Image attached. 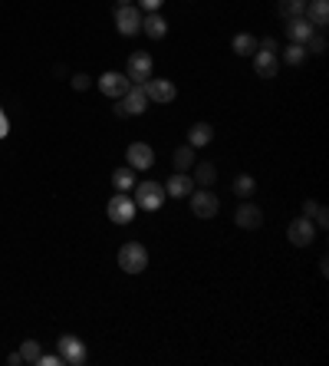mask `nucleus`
Returning a JSON list of instances; mask_svg holds the SVG:
<instances>
[{
	"label": "nucleus",
	"mask_w": 329,
	"mask_h": 366,
	"mask_svg": "<svg viewBox=\"0 0 329 366\" xmlns=\"http://www.w3.org/2000/svg\"><path fill=\"white\" fill-rule=\"evenodd\" d=\"M119 267L125 271V274H142L148 267V251L142 241H129V244H122L119 248Z\"/></svg>",
	"instance_id": "f257e3e1"
},
{
	"label": "nucleus",
	"mask_w": 329,
	"mask_h": 366,
	"mask_svg": "<svg viewBox=\"0 0 329 366\" xmlns=\"http://www.w3.org/2000/svg\"><path fill=\"white\" fill-rule=\"evenodd\" d=\"M164 198H168V195H164V185H158V182H135V205H138L142 211H158Z\"/></svg>",
	"instance_id": "f03ea898"
},
{
	"label": "nucleus",
	"mask_w": 329,
	"mask_h": 366,
	"mask_svg": "<svg viewBox=\"0 0 329 366\" xmlns=\"http://www.w3.org/2000/svg\"><path fill=\"white\" fill-rule=\"evenodd\" d=\"M56 347H60V360H63V366H82L86 360H89L86 343H82L80 336H73V333H63Z\"/></svg>",
	"instance_id": "7ed1b4c3"
},
{
	"label": "nucleus",
	"mask_w": 329,
	"mask_h": 366,
	"mask_svg": "<svg viewBox=\"0 0 329 366\" xmlns=\"http://www.w3.org/2000/svg\"><path fill=\"white\" fill-rule=\"evenodd\" d=\"M106 211H109V221H115V225H129V221H135L138 205H135V198H129V192H119L115 198H109Z\"/></svg>",
	"instance_id": "20e7f679"
},
{
	"label": "nucleus",
	"mask_w": 329,
	"mask_h": 366,
	"mask_svg": "<svg viewBox=\"0 0 329 366\" xmlns=\"http://www.w3.org/2000/svg\"><path fill=\"white\" fill-rule=\"evenodd\" d=\"M115 27H119L122 36H135L142 30V10L132 7V3H122V7L115 10Z\"/></svg>",
	"instance_id": "39448f33"
},
{
	"label": "nucleus",
	"mask_w": 329,
	"mask_h": 366,
	"mask_svg": "<svg viewBox=\"0 0 329 366\" xmlns=\"http://www.w3.org/2000/svg\"><path fill=\"white\" fill-rule=\"evenodd\" d=\"M129 76L125 73H115V69H109V73H102L99 76V89L109 96V100H122L125 93H129Z\"/></svg>",
	"instance_id": "423d86ee"
},
{
	"label": "nucleus",
	"mask_w": 329,
	"mask_h": 366,
	"mask_svg": "<svg viewBox=\"0 0 329 366\" xmlns=\"http://www.w3.org/2000/svg\"><path fill=\"white\" fill-rule=\"evenodd\" d=\"M188 198H191V211H195L197 218H214V215H217V208H221L217 195H214V192H208V188H201V192L195 188Z\"/></svg>",
	"instance_id": "0eeeda50"
},
{
	"label": "nucleus",
	"mask_w": 329,
	"mask_h": 366,
	"mask_svg": "<svg viewBox=\"0 0 329 366\" xmlns=\"http://www.w3.org/2000/svg\"><path fill=\"white\" fill-rule=\"evenodd\" d=\"M142 89H145L148 102H171L175 96H178V89H175L171 80H145Z\"/></svg>",
	"instance_id": "6e6552de"
},
{
	"label": "nucleus",
	"mask_w": 329,
	"mask_h": 366,
	"mask_svg": "<svg viewBox=\"0 0 329 366\" xmlns=\"http://www.w3.org/2000/svg\"><path fill=\"white\" fill-rule=\"evenodd\" d=\"M287 238L293 241L296 248H306V244H313V238H316V228L310 225V218H296V221H290V228H287Z\"/></svg>",
	"instance_id": "1a4fd4ad"
},
{
	"label": "nucleus",
	"mask_w": 329,
	"mask_h": 366,
	"mask_svg": "<svg viewBox=\"0 0 329 366\" xmlns=\"http://www.w3.org/2000/svg\"><path fill=\"white\" fill-rule=\"evenodd\" d=\"M122 106H125V116H142V113H145L148 96H145V89H142V83L129 86V93L122 96Z\"/></svg>",
	"instance_id": "9d476101"
},
{
	"label": "nucleus",
	"mask_w": 329,
	"mask_h": 366,
	"mask_svg": "<svg viewBox=\"0 0 329 366\" xmlns=\"http://www.w3.org/2000/svg\"><path fill=\"white\" fill-rule=\"evenodd\" d=\"M125 159H129L132 168H151V162H155V149H151L148 142H132L129 149H125Z\"/></svg>",
	"instance_id": "9b49d317"
},
{
	"label": "nucleus",
	"mask_w": 329,
	"mask_h": 366,
	"mask_svg": "<svg viewBox=\"0 0 329 366\" xmlns=\"http://www.w3.org/2000/svg\"><path fill=\"white\" fill-rule=\"evenodd\" d=\"M129 80H135V83L151 80V53H132L129 56Z\"/></svg>",
	"instance_id": "f8f14e48"
},
{
	"label": "nucleus",
	"mask_w": 329,
	"mask_h": 366,
	"mask_svg": "<svg viewBox=\"0 0 329 366\" xmlns=\"http://www.w3.org/2000/svg\"><path fill=\"white\" fill-rule=\"evenodd\" d=\"M195 192V179H188L184 172H175L168 182H164V195H171V198H188Z\"/></svg>",
	"instance_id": "ddd939ff"
},
{
	"label": "nucleus",
	"mask_w": 329,
	"mask_h": 366,
	"mask_svg": "<svg viewBox=\"0 0 329 366\" xmlns=\"http://www.w3.org/2000/svg\"><path fill=\"white\" fill-rule=\"evenodd\" d=\"M254 67H257V76H263V80H273V76L280 73V56H277V53L257 50V53H254Z\"/></svg>",
	"instance_id": "4468645a"
},
{
	"label": "nucleus",
	"mask_w": 329,
	"mask_h": 366,
	"mask_svg": "<svg viewBox=\"0 0 329 366\" xmlns=\"http://www.w3.org/2000/svg\"><path fill=\"white\" fill-rule=\"evenodd\" d=\"M234 221H237L241 228H247V231H254V228H260V225H263V211L257 208V205H250V201H244V205L237 208V215H234Z\"/></svg>",
	"instance_id": "2eb2a0df"
},
{
	"label": "nucleus",
	"mask_w": 329,
	"mask_h": 366,
	"mask_svg": "<svg viewBox=\"0 0 329 366\" xmlns=\"http://www.w3.org/2000/svg\"><path fill=\"white\" fill-rule=\"evenodd\" d=\"M303 17L310 20L313 27H326L329 23V0H306V14Z\"/></svg>",
	"instance_id": "dca6fc26"
},
{
	"label": "nucleus",
	"mask_w": 329,
	"mask_h": 366,
	"mask_svg": "<svg viewBox=\"0 0 329 366\" xmlns=\"http://www.w3.org/2000/svg\"><path fill=\"white\" fill-rule=\"evenodd\" d=\"M313 34V23L306 17H290L287 23V36H290V43H306Z\"/></svg>",
	"instance_id": "f3484780"
},
{
	"label": "nucleus",
	"mask_w": 329,
	"mask_h": 366,
	"mask_svg": "<svg viewBox=\"0 0 329 366\" xmlns=\"http://www.w3.org/2000/svg\"><path fill=\"white\" fill-rule=\"evenodd\" d=\"M142 30H145L151 40H162L164 34H168V20L155 10V14H148V17H142Z\"/></svg>",
	"instance_id": "a211bd4d"
},
{
	"label": "nucleus",
	"mask_w": 329,
	"mask_h": 366,
	"mask_svg": "<svg viewBox=\"0 0 329 366\" xmlns=\"http://www.w3.org/2000/svg\"><path fill=\"white\" fill-rule=\"evenodd\" d=\"M214 139V129L208 126V122H195L191 129H188V146L191 149H197V146H208Z\"/></svg>",
	"instance_id": "6ab92c4d"
},
{
	"label": "nucleus",
	"mask_w": 329,
	"mask_h": 366,
	"mask_svg": "<svg viewBox=\"0 0 329 366\" xmlns=\"http://www.w3.org/2000/svg\"><path fill=\"white\" fill-rule=\"evenodd\" d=\"M112 185H115V192H129V188H135V168H132V165L115 168V172H112Z\"/></svg>",
	"instance_id": "aec40b11"
},
{
	"label": "nucleus",
	"mask_w": 329,
	"mask_h": 366,
	"mask_svg": "<svg viewBox=\"0 0 329 366\" xmlns=\"http://www.w3.org/2000/svg\"><path fill=\"white\" fill-rule=\"evenodd\" d=\"M254 192H257V182H254V175H237V179H234V195H241V198H250V195H254Z\"/></svg>",
	"instance_id": "412c9836"
},
{
	"label": "nucleus",
	"mask_w": 329,
	"mask_h": 366,
	"mask_svg": "<svg viewBox=\"0 0 329 366\" xmlns=\"http://www.w3.org/2000/svg\"><path fill=\"white\" fill-rule=\"evenodd\" d=\"M234 53H241V56H254L257 53V40L250 34H237L234 36Z\"/></svg>",
	"instance_id": "4be33fe9"
},
{
	"label": "nucleus",
	"mask_w": 329,
	"mask_h": 366,
	"mask_svg": "<svg viewBox=\"0 0 329 366\" xmlns=\"http://www.w3.org/2000/svg\"><path fill=\"white\" fill-rule=\"evenodd\" d=\"M191 165H195V149H191V146L175 149V172H188Z\"/></svg>",
	"instance_id": "5701e85b"
},
{
	"label": "nucleus",
	"mask_w": 329,
	"mask_h": 366,
	"mask_svg": "<svg viewBox=\"0 0 329 366\" xmlns=\"http://www.w3.org/2000/svg\"><path fill=\"white\" fill-rule=\"evenodd\" d=\"M303 60H306V47H303V43H290V47H283V63L300 67Z\"/></svg>",
	"instance_id": "b1692460"
},
{
	"label": "nucleus",
	"mask_w": 329,
	"mask_h": 366,
	"mask_svg": "<svg viewBox=\"0 0 329 366\" xmlns=\"http://www.w3.org/2000/svg\"><path fill=\"white\" fill-rule=\"evenodd\" d=\"M191 168H195V185H214V179H217V168L211 162H201V165Z\"/></svg>",
	"instance_id": "393cba45"
},
{
	"label": "nucleus",
	"mask_w": 329,
	"mask_h": 366,
	"mask_svg": "<svg viewBox=\"0 0 329 366\" xmlns=\"http://www.w3.org/2000/svg\"><path fill=\"white\" fill-rule=\"evenodd\" d=\"M280 14L290 20V17H303L306 14V0H280Z\"/></svg>",
	"instance_id": "a878e982"
},
{
	"label": "nucleus",
	"mask_w": 329,
	"mask_h": 366,
	"mask_svg": "<svg viewBox=\"0 0 329 366\" xmlns=\"http://www.w3.org/2000/svg\"><path fill=\"white\" fill-rule=\"evenodd\" d=\"M40 353H43V350H40V343H36V340H23V343H20V356H23V363H33V366H36Z\"/></svg>",
	"instance_id": "bb28decb"
},
{
	"label": "nucleus",
	"mask_w": 329,
	"mask_h": 366,
	"mask_svg": "<svg viewBox=\"0 0 329 366\" xmlns=\"http://www.w3.org/2000/svg\"><path fill=\"white\" fill-rule=\"evenodd\" d=\"M303 47H310V53L319 56V53H326V36H323V34H310V40H306Z\"/></svg>",
	"instance_id": "cd10ccee"
},
{
	"label": "nucleus",
	"mask_w": 329,
	"mask_h": 366,
	"mask_svg": "<svg viewBox=\"0 0 329 366\" xmlns=\"http://www.w3.org/2000/svg\"><path fill=\"white\" fill-rule=\"evenodd\" d=\"M36 366H63V360H60V356H53V353H40Z\"/></svg>",
	"instance_id": "c85d7f7f"
},
{
	"label": "nucleus",
	"mask_w": 329,
	"mask_h": 366,
	"mask_svg": "<svg viewBox=\"0 0 329 366\" xmlns=\"http://www.w3.org/2000/svg\"><path fill=\"white\" fill-rule=\"evenodd\" d=\"M257 50H267V53H277L280 50V43L273 40V36H263L260 43H257Z\"/></svg>",
	"instance_id": "c756f323"
},
{
	"label": "nucleus",
	"mask_w": 329,
	"mask_h": 366,
	"mask_svg": "<svg viewBox=\"0 0 329 366\" xmlns=\"http://www.w3.org/2000/svg\"><path fill=\"white\" fill-rule=\"evenodd\" d=\"M89 83H93V80H89V76H86V73H76V76H73V89H89Z\"/></svg>",
	"instance_id": "7c9ffc66"
},
{
	"label": "nucleus",
	"mask_w": 329,
	"mask_h": 366,
	"mask_svg": "<svg viewBox=\"0 0 329 366\" xmlns=\"http://www.w3.org/2000/svg\"><path fill=\"white\" fill-rule=\"evenodd\" d=\"M138 3H142V10H148V14H155V10L162 7L164 0H138Z\"/></svg>",
	"instance_id": "2f4dec72"
},
{
	"label": "nucleus",
	"mask_w": 329,
	"mask_h": 366,
	"mask_svg": "<svg viewBox=\"0 0 329 366\" xmlns=\"http://www.w3.org/2000/svg\"><path fill=\"white\" fill-rule=\"evenodd\" d=\"M319 208H323L319 201H303V211H306V218H313L316 211H319Z\"/></svg>",
	"instance_id": "473e14b6"
},
{
	"label": "nucleus",
	"mask_w": 329,
	"mask_h": 366,
	"mask_svg": "<svg viewBox=\"0 0 329 366\" xmlns=\"http://www.w3.org/2000/svg\"><path fill=\"white\" fill-rule=\"evenodd\" d=\"M313 218H316V225H319V228H326V225H329V211H326V208H319Z\"/></svg>",
	"instance_id": "72a5a7b5"
},
{
	"label": "nucleus",
	"mask_w": 329,
	"mask_h": 366,
	"mask_svg": "<svg viewBox=\"0 0 329 366\" xmlns=\"http://www.w3.org/2000/svg\"><path fill=\"white\" fill-rule=\"evenodd\" d=\"M7 363H10V366H20V363H23V356H20V353H10V356H7Z\"/></svg>",
	"instance_id": "f704fd0d"
},
{
	"label": "nucleus",
	"mask_w": 329,
	"mask_h": 366,
	"mask_svg": "<svg viewBox=\"0 0 329 366\" xmlns=\"http://www.w3.org/2000/svg\"><path fill=\"white\" fill-rule=\"evenodd\" d=\"M122 3H129V0H122Z\"/></svg>",
	"instance_id": "c9c22d12"
}]
</instances>
